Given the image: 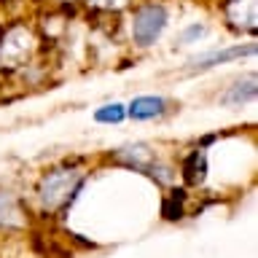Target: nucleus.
<instances>
[{
	"label": "nucleus",
	"instance_id": "9d476101",
	"mask_svg": "<svg viewBox=\"0 0 258 258\" xmlns=\"http://www.w3.org/2000/svg\"><path fill=\"white\" fill-rule=\"evenodd\" d=\"M202 35H205V27H202V24H191V27L183 30L180 43H194V40H199Z\"/></svg>",
	"mask_w": 258,
	"mask_h": 258
},
{
	"label": "nucleus",
	"instance_id": "6e6552de",
	"mask_svg": "<svg viewBox=\"0 0 258 258\" xmlns=\"http://www.w3.org/2000/svg\"><path fill=\"white\" fill-rule=\"evenodd\" d=\"M126 118V108L121 102H108L102 108L94 110V121L97 124H121Z\"/></svg>",
	"mask_w": 258,
	"mask_h": 258
},
{
	"label": "nucleus",
	"instance_id": "1a4fd4ad",
	"mask_svg": "<svg viewBox=\"0 0 258 258\" xmlns=\"http://www.w3.org/2000/svg\"><path fill=\"white\" fill-rule=\"evenodd\" d=\"M11 215H19L16 199L8 191H0V223H11Z\"/></svg>",
	"mask_w": 258,
	"mask_h": 258
},
{
	"label": "nucleus",
	"instance_id": "20e7f679",
	"mask_svg": "<svg viewBox=\"0 0 258 258\" xmlns=\"http://www.w3.org/2000/svg\"><path fill=\"white\" fill-rule=\"evenodd\" d=\"M167 110V102L161 97H135L126 108V116L135 118V121H148V118H156Z\"/></svg>",
	"mask_w": 258,
	"mask_h": 258
},
{
	"label": "nucleus",
	"instance_id": "f03ea898",
	"mask_svg": "<svg viewBox=\"0 0 258 258\" xmlns=\"http://www.w3.org/2000/svg\"><path fill=\"white\" fill-rule=\"evenodd\" d=\"M167 27V8L164 6H143L135 11V19H132V38L137 46L148 48L159 40V35L164 32Z\"/></svg>",
	"mask_w": 258,
	"mask_h": 258
},
{
	"label": "nucleus",
	"instance_id": "423d86ee",
	"mask_svg": "<svg viewBox=\"0 0 258 258\" xmlns=\"http://www.w3.org/2000/svg\"><path fill=\"white\" fill-rule=\"evenodd\" d=\"M255 76H250L247 81H239V84H234L229 92H226L221 97V102L223 105H242V102H250V100H255Z\"/></svg>",
	"mask_w": 258,
	"mask_h": 258
},
{
	"label": "nucleus",
	"instance_id": "0eeeda50",
	"mask_svg": "<svg viewBox=\"0 0 258 258\" xmlns=\"http://www.w3.org/2000/svg\"><path fill=\"white\" fill-rule=\"evenodd\" d=\"M183 205H185V191H172L167 194L164 202H161V215L167 218V221H177V218H183Z\"/></svg>",
	"mask_w": 258,
	"mask_h": 258
},
{
	"label": "nucleus",
	"instance_id": "39448f33",
	"mask_svg": "<svg viewBox=\"0 0 258 258\" xmlns=\"http://www.w3.org/2000/svg\"><path fill=\"white\" fill-rule=\"evenodd\" d=\"M207 177V153L197 148L183 159V180L188 185H199Z\"/></svg>",
	"mask_w": 258,
	"mask_h": 258
},
{
	"label": "nucleus",
	"instance_id": "7ed1b4c3",
	"mask_svg": "<svg viewBox=\"0 0 258 258\" xmlns=\"http://www.w3.org/2000/svg\"><path fill=\"white\" fill-rule=\"evenodd\" d=\"M255 54V43H245V46H231V48H223V51H210L205 56L191 62V70H207V68H215V64H223V62H231V59H239V56H253Z\"/></svg>",
	"mask_w": 258,
	"mask_h": 258
},
{
	"label": "nucleus",
	"instance_id": "f257e3e1",
	"mask_svg": "<svg viewBox=\"0 0 258 258\" xmlns=\"http://www.w3.org/2000/svg\"><path fill=\"white\" fill-rule=\"evenodd\" d=\"M84 185V177L73 169H54L48 172L43 180H40V199H43L46 207H68L73 197L81 191Z\"/></svg>",
	"mask_w": 258,
	"mask_h": 258
}]
</instances>
